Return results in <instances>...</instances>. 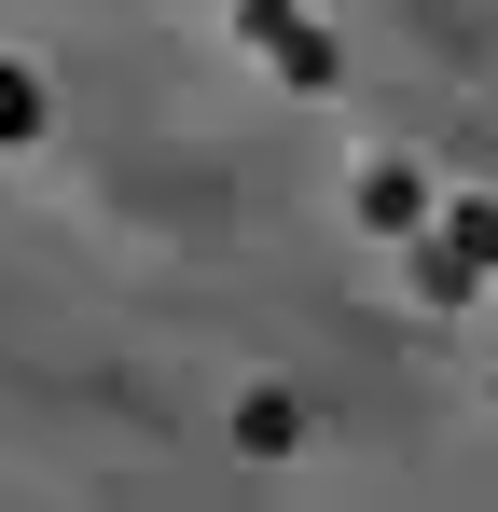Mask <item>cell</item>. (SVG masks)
Wrapping results in <instances>:
<instances>
[{
  "instance_id": "1",
  "label": "cell",
  "mask_w": 498,
  "mask_h": 512,
  "mask_svg": "<svg viewBox=\"0 0 498 512\" xmlns=\"http://www.w3.org/2000/svg\"><path fill=\"white\" fill-rule=\"evenodd\" d=\"M360 208H374L388 236H415V180H402V167H374V180H360Z\"/></svg>"
},
{
  "instance_id": "2",
  "label": "cell",
  "mask_w": 498,
  "mask_h": 512,
  "mask_svg": "<svg viewBox=\"0 0 498 512\" xmlns=\"http://www.w3.org/2000/svg\"><path fill=\"white\" fill-rule=\"evenodd\" d=\"M28 125H42V84H28V70H0V139H28Z\"/></svg>"
}]
</instances>
